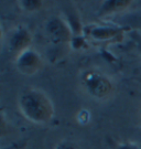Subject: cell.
<instances>
[{
  "instance_id": "7a4b0ae2",
  "label": "cell",
  "mask_w": 141,
  "mask_h": 149,
  "mask_svg": "<svg viewBox=\"0 0 141 149\" xmlns=\"http://www.w3.org/2000/svg\"><path fill=\"white\" fill-rule=\"evenodd\" d=\"M79 84L82 90L93 100L105 101L114 93V83L108 75L98 70H86L81 74Z\"/></svg>"
},
{
  "instance_id": "8992f818",
  "label": "cell",
  "mask_w": 141,
  "mask_h": 149,
  "mask_svg": "<svg viewBox=\"0 0 141 149\" xmlns=\"http://www.w3.org/2000/svg\"><path fill=\"white\" fill-rule=\"evenodd\" d=\"M90 37L97 41H109L120 37L121 31L118 28L113 27H95L89 31Z\"/></svg>"
},
{
  "instance_id": "30bf717a",
  "label": "cell",
  "mask_w": 141,
  "mask_h": 149,
  "mask_svg": "<svg viewBox=\"0 0 141 149\" xmlns=\"http://www.w3.org/2000/svg\"><path fill=\"white\" fill-rule=\"evenodd\" d=\"M115 149H141V146L136 143H132V141H124V143L117 145Z\"/></svg>"
},
{
  "instance_id": "8fae6325",
  "label": "cell",
  "mask_w": 141,
  "mask_h": 149,
  "mask_svg": "<svg viewBox=\"0 0 141 149\" xmlns=\"http://www.w3.org/2000/svg\"><path fill=\"white\" fill-rule=\"evenodd\" d=\"M139 119H140V123H141V105L139 107Z\"/></svg>"
},
{
  "instance_id": "52a82bcc",
  "label": "cell",
  "mask_w": 141,
  "mask_h": 149,
  "mask_svg": "<svg viewBox=\"0 0 141 149\" xmlns=\"http://www.w3.org/2000/svg\"><path fill=\"white\" fill-rule=\"evenodd\" d=\"M130 5L129 1H107L100 8V13L108 15L114 11H119L120 9H125Z\"/></svg>"
},
{
  "instance_id": "5b68a950",
  "label": "cell",
  "mask_w": 141,
  "mask_h": 149,
  "mask_svg": "<svg viewBox=\"0 0 141 149\" xmlns=\"http://www.w3.org/2000/svg\"><path fill=\"white\" fill-rule=\"evenodd\" d=\"M47 34L52 42H65L69 38V30L67 26L58 18H52L47 24Z\"/></svg>"
},
{
  "instance_id": "ba28073f",
  "label": "cell",
  "mask_w": 141,
  "mask_h": 149,
  "mask_svg": "<svg viewBox=\"0 0 141 149\" xmlns=\"http://www.w3.org/2000/svg\"><path fill=\"white\" fill-rule=\"evenodd\" d=\"M122 19H124L122 23L125 26L131 27L133 29H141V10L136 11L131 15H128Z\"/></svg>"
},
{
  "instance_id": "7c38bea8",
  "label": "cell",
  "mask_w": 141,
  "mask_h": 149,
  "mask_svg": "<svg viewBox=\"0 0 141 149\" xmlns=\"http://www.w3.org/2000/svg\"><path fill=\"white\" fill-rule=\"evenodd\" d=\"M140 52H141V44H140Z\"/></svg>"
},
{
  "instance_id": "9c48e42d",
  "label": "cell",
  "mask_w": 141,
  "mask_h": 149,
  "mask_svg": "<svg viewBox=\"0 0 141 149\" xmlns=\"http://www.w3.org/2000/svg\"><path fill=\"white\" fill-rule=\"evenodd\" d=\"M54 149H83L78 144H76L73 140L69 139H63L58 141Z\"/></svg>"
},
{
  "instance_id": "277c9868",
  "label": "cell",
  "mask_w": 141,
  "mask_h": 149,
  "mask_svg": "<svg viewBox=\"0 0 141 149\" xmlns=\"http://www.w3.org/2000/svg\"><path fill=\"white\" fill-rule=\"evenodd\" d=\"M31 41V36L28 30L23 28H19L11 34L10 39L8 41V49L11 52L16 54V58L21 54L23 51L28 50V47Z\"/></svg>"
},
{
  "instance_id": "6da1fadb",
  "label": "cell",
  "mask_w": 141,
  "mask_h": 149,
  "mask_svg": "<svg viewBox=\"0 0 141 149\" xmlns=\"http://www.w3.org/2000/svg\"><path fill=\"white\" fill-rule=\"evenodd\" d=\"M18 106L21 114L28 120L37 125L47 124L54 116L52 101L40 88H26L19 95Z\"/></svg>"
},
{
  "instance_id": "3957f363",
  "label": "cell",
  "mask_w": 141,
  "mask_h": 149,
  "mask_svg": "<svg viewBox=\"0 0 141 149\" xmlns=\"http://www.w3.org/2000/svg\"><path fill=\"white\" fill-rule=\"evenodd\" d=\"M16 64L17 69L19 70L22 74L31 75L37 73L38 71L41 69L43 62L38 52L33 51L31 49H28L17 56Z\"/></svg>"
}]
</instances>
